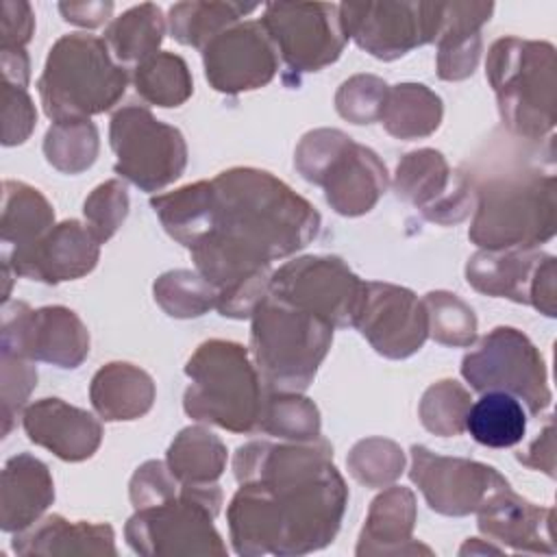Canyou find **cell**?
<instances>
[{"label":"cell","mask_w":557,"mask_h":557,"mask_svg":"<svg viewBox=\"0 0 557 557\" xmlns=\"http://www.w3.org/2000/svg\"><path fill=\"white\" fill-rule=\"evenodd\" d=\"M233 470L239 490L226 516L239 555H305L333 542L348 487L324 437L248 442Z\"/></svg>","instance_id":"6da1fadb"},{"label":"cell","mask_w":557,"mask_h":557,"mask_svg":"<svg viewBox=\"0 0 557 557\" xmlns=\"http://www.w3.org/2000/svg\"><path fill=\"white\" fill-rule=\"evenodd\" d=\"M209 233L189 250L196 270L218 289L224 318H250L270 289V261L305 248L320 213L265 170L231 168L213 181Z\"/></svg>","instance_id":"7a4b0ae2"},{"label":"cell","mask_w":557,"mask_h":557,"mask_svg":"<svg viewBox=\"0 0 557 557\" xmlns=\"http://www.w3.org/2000/svg\"><path fill=\"white\" fill-rule=\"evenodd\" d=\"M533 157L468 172L476 196L468 237L483 250L537 248L555 235V168Z\"/></svg>","instance_id":"3957f363"},{"label":"cell","mask_w":557,"mask_h":557,"mask_svg":"<svg viewBox=\"0 0 557 557\" xmlns=\"http://www.w3.org/2000/svg\"><path fill=\"white\" fill-rule=\"evenodd\" d=\"M128 72L104 39L72 33L57 39L37 81L44 111L54 122L87 120L104 113L124 96Z\"/></svg>","instance_id":"277c9868"},{"label":"cell","mask_w":557,"mask_h":557,"mask_svg":"<svg viewBox=\"0 0 557 557\" xmlns=\"http://www.w3.org/2000/svg\"><path fill=\"white\" fill-rule=\"evenodd\" d=\"M191 379L183 396L187 416L233 433L259 431L265 385L242 344L209 339L185 366Z\"/></svg>","instance_id":"5b68a950"},{"label":"cell","mask_w":557,"mask_h":557,"mask_svg":"<svg viewBox=\"0 0 557 557\" xmlns=\"http://www.w3.org/2000/svg\"><path fill=\"white\" fill-rule=\"evenodd\" d=\"M250 318V357L265 389H307L331 348L335 326L270 294Z\"/></svg>","instance_id":"8992f818"},{"label":"cell","mask_w":557,"mask_h":557,"mask_svg":"<svg viewBox=\"0 0 557 557\" xmlns=\"http://www.w3.org/2000/svg\"><path fill=\"white\" fill-rule=\"evenodd\" d=\"M485 67L503 124L520 139L550 141L555 128V48L546 41L500 37L492 44Z\"/></svg>","instance_id":"52a82bcc"},{"label":"cell","mask_w":557,"mask_h":557,"mask_svg":"<svg viewBox=\"0 0 557 557\" xmlns=\"http://www.w3.org/2000/svg\"><path fill=\"white\" fill-rule=\"evenodd\" d=\"M294 163L302 178L324 187L326 202L342 215L368 213L387 187V170L376 152L342 131L307 133Z\"/></svg>","instance_id":"ba28073f"},{"label":"cell","mask_w":557,"mask_h":557,"mask_svg":"<svg viewBox=\"0 0 557 557\" xmlns=\"http://www.w3.org/2000/svg\"><path fill=\"white\" fill-rule=\"evenodd\" d=\"M220 505L222 490L215 483H181L172 498L135 509L126 540L141 555H224L213 527Z\"/></svg>","instance_id":"9c48e42d"},{"label":"cell","mask_w":557,"mask_h":557,"mask_svg":"<svg viewBox=\"0 0 557 557\" xmlns=\"http://www.w3.org/2000/svg\"><path fill=\"white\" fill-rule=\"evenodd\" d=\"M461 376L476 392H505L540 416L553 400L546 363L531 339L511 326L490 331L461 361Z\"/></svg>","instance_id":"30bf717a"},{"label":"cell","mask_w":557,"mask_h":557,"mask_svg":"<svg viewBox=\"0 0 557 557\" xmlns=\"http://www.w3.org/2000/svg\"><path fill=\"white\" fill-rule=\"evenodd\" d=\"M109 139L117 157L115 174L144 191L163 189L187 165V146L181 131L159 122L141 104H128L111 117Z\"/></svg>","instance_id":"8fae6325"},{"label":"cell","mask_w":557,"mask_h":557,"mask_svg":"<svg viewBox=\"0 0 557 557\" xmlns=\"http://www.w3.org/2000/svg\"><path fill=\"white\" fill-rule=\"evenodd\" d=\"M268 294L315 313L333 326H355L366 296V281L339 257L309 255L274 270Z\"/></svg>","instance_id":"7c38bea8"},{"label":"cell","mask_w":557,"mask_h":557,"mask_svg":"<svg viewBox=\"0 0 557 557\" xmlns=\"http://www.w3.org/2000/svg\"><path fill=\"white\" fill-rule=\"evenodd\" d=\"M259 22L294 74L337 61L348 41L339 4L331 2H270Z\"/></svg>","instance_id":"4fadbf2b"},{"label":"cell","mask_w":557,"mask_h":557,"mask_svg":"<svg viewBox=\"0 0 557 557\" xmlns=\"http://www.w3.org/2000/svg\"><path fill=\"white\" fill-rule=\"evenodd\" d=\"M346 37L376 59L392 61L437 39L444 2H342Z\"/></svg>","instance_id":"5bb4252c"},{"label":"cell","mask_w":557,"mask_h":557,"mask_svg":"<svg viewBox=\"0 0 557 557\" xmlns=\"http://www.w3.org/2000/svg\"><path fill=\"white\" fill-rule=\"evenodd\" d=\"M2 352L76 368L89 355V333L67 307L30 309L26 302L4 305Z\"/></svg>","instance_id":"9a60e30c"},{"label":"cell","mask_w":557,"mask_h":557,"mask_svg":"<svg viewBox=\"0 0 557 557\" xmlns=\"http://www.w3.org/2000/svg\"><path fill=\"white\" fill-rule=\"evenodd\" d=\"M409 476L424 494L429 507L444 516L476 511L496 490L509 485L492 466L442 457L426 446H411Z\"/></svg>","instance_id":"2e32d148"},{"label":"cell","mask_w":557,"mask_h":557,"mask_svg":"<svg viewBox=\"0 0 557 557\" xmlns=\"http://www.w3.org/2000/svg\"><path fill=\"white\" fill-rule=\"evenodd\" d=\"M394 189L398 198L416 205L426 220L437 224L461 222L476 202L468 174L450 172L442 152L431 148L403 157Z\"/></svg>","instance_id":"e0dca14e"},{"label":"cell","mask_w":557,"mask_h":557,"mask_svg":"<svg viewBox=\"0 0 557 557\" xmlns=\"http://www.w3.org/2000/svg\"><path fill=\"white\" fill-rule=\"evenodd\" d=\"M205 76L222 94H239L268 85L278 70V52L261 22H239L202 50Z\"/></svg>","instance_id":"ac0fdd59"},{"label":"cell","mask_w":557,"mask_h":557,"mask_svg":"<svg viewBox=\"0 0 557 557\" xmlns=\"http://www.w3.org/2000/svg\"><path fill=\"white\" fill-rule=\"evenodd\" d=\"M355 326L376 352L389 359L413 355L429 337L424 302L407 287L376 281L366 283V296Z\"/></svg>","instance_id":"d6986e66"},{"label":"cell","mask_w":557,"mask_h":557,"mask_svg":"<svg viewBox=\"0 0 557 557\" xmlns=\"http://www.w3.org/2000/svg\"><path fill=\"white\" fill-rule=\"evenodd\" d=\"M100 257V242L89 226L78 220H65L52 226L33 246L4 255V263L17 276L41 283H61L89 274Z\"/></svg>","instance_id":"ffe728a7"},{"label":"cell","mask_w":557,"mask_h":557,"mask_svg":"<svg viewBox=\"0 0 557 557\" xmlns=\"http://www.w3.org/2000/svg\"><path fill=\"white\" fill-rule=\"evenodd\" d=\"M22 424L30 442L52 450L63 461H83L102 442V424L89 411L61 398H41L28 405Z\"/></svg>","instance_id":"44dd1931"},{"label":"cell","mask_w":557,"mask_h":557,"mask_svg":"<svg viewBox=\"0 0 557 557\" xmlns=\"http://www.w3.org/2000/svg\"><path fill=\"white\" fill-rule=\"evenodd\" d=\"M476 511L481 533L494 542H503L513 550L524 553H555L550 535V507H537L505 485L496 490Z\"/></svg>","instance_id":"7402d4cb"},{"label":"cell","mask_w":557,"mask_h":557,"mask_svg":"<svg viewBox=\"0 0 557 557\" xmlns=\"http://www.w3.org/2000/svg\"><path fill=\"white\" fill-rule=\"evenodd\" d=\"M54 500V485L48 466L28 453H20L4 463L0 490L2 531H24Z\"/></svg>","instance_id":"603a6c76"},{"label":"cell","mask_w":557,"mask_h":557,"mask_svg":"<svg viewBox=\"0 0 557 557\" xmlns=\"http://www.w3.org/2000/svg\"><path fill=\"white\" fill-rule=\"evenodd\" d=\"M416 522V498L409 487L392 485L381 492L368 511L357 555H405L431 553L426 546L411 544Z\"/></svg>","instance_id":"cb8c5ba5"},{"label":"cell","mask_w":557,"mask_h":557,"mask_svg":"<svg viewBox=\"0 0 557 557\" xmlns=\"http://www.w3.org/2000/svg\"><path fill=\"white\" fill-rule=\"evenodd\" d=\"M544 252L537 248H503L481 250L466 265L468 283L487 296L529 302L531 287Z\"/></svg>","instance_id":"d4e9b609"},{"label":"cell","mask_w":557,"mask_h":557,"mask_svg":"<svg viewBox=\"0 0 557 557\" xmlns=\"http://www.w3.org/2000/svg\"><path fill=\"white\" fill-rule=\"evenodd\" d=\"M89 398L102 420H135L152 407L154 383L141 368L113 361L94 374Z\"/></svg>","instance_id":"484cf974"},{"label":"cell","mask_w":557,"mask_h":557,"mask_svg":"<svg viewBox=\"0 0 557 557\" xmlns=\"http://www.w3.org/2000/svg\"><path fill=\"white\" fill-rule=\"evenodd\" d=\"M20 555H67V553H109L115 555L113 529L109 524L67 522L61 516L37 520L35 527L20 531L13 540Z\"/></svg>","instance_id":"4316f807"},{"label":"cell","mask_w":557,"mask_h":557,"mask_svg":"<svg viewBox=\"0 0 557 557\" xmlns=\"http://www.w3.org/2000/svg\"><path fill=\"white\" fill-rule=\"evenodd\" d=\"M213 183L198 181L150 200L165 231L189 250L209 233L213 220Z\"/></svg>","instance_id":"83f0119b"},{"label":"cell","mask_w":557,"mask_h":557,"mask_svg":"<svg viewBox=\"0 0 557 557\" xmlns=\"http://www.w3.org/2000/svg\"><path fill=\"white\" fill-rule=\"evenodd\" d=\"M379 120L398 139L426 137L442 122V100L426 85H394L387 89Z\"/></svg>","instance_id":"f1b7e54d"},{"label":"cell","mask_w":557,"mask_h":557,"mask_svg":"<svg viewBox=\"0 0 557 557\" xmlns=\"http://www.w3.org/2000/svg\"><path fill=\"white\" fill-rule=\"evenodd\" d=\"M2 242L13 250L33 246L54 226V211L39 189L20 183L4 181L2 185Z\"/></svg>","instance_id":"f546056e"},{"label":"cell","mask_w":557,"mask_h":557,"mask_svg":"<svg viewBox=\"0 0 557 557\" xmlns=\"http://www.w3.org/2000/svg\"><path fill=\"white\" fill-rule=\"evenodd\" d=\"M466 431L487 448H509L527 433L522 403L505 392H483L466 413Z\"/></svg>","instance_id":"4dcf8cb0"},{"label":"cell","mask_w":557,"mask_h":557,"mask_svg":"<svg viewBox=\"0 0 557 557\" xmlns=\"http://www.w3.org/2000/svg\"><path fill=\"white\" fill-rule=\"evenodd\" d=\"M165 20L157 4L144 2L124 11L104 30V44L120 65H139L148 57L157 54L163 41Z\"/></svg>","instance_id":"1f68e13d"},{"label":"cell","mask_w":557,"mask_h":557,"mask_svg":"<svg viewBox=\"0 0 557 557\" xmlns=\"http://www.w3.org/2000/svg\"><path fill=\"white\" fill-rule=\"evenodd\" d=\"M257 9L259 4L242 2H178L170 7V33L176 41L205 50L211 39Z\"/></svg>","instance_id":"d6a6232c"},{"label":"cell","mask_w":557,"mask_h":557,"mask_svg":"<svg viewBox=\"0 0 557 557\" xmlns=\"http://www.w3.org/2000/svg\"><path fill=\"white\" fill-rule=\"evenodd\" d=\"M226 466V446L202 426L183 429L168 450V468L181 483H215Z\"/></svg>","instance_id":"836d02e7"},{"label":"cell","mask_w":557,"mask_h":557,"mask_svg":"<svg viewBox=\"0 0 557 557\" xmlns=\"http://www.w3.org/2000/svg\"><path fill=\"white\" fill-rule=\"evenodd\" d=\"M133 83L137 94L157 107H178L194 91L189 67L174 52H157L135 65Z\"/></svg>","instance_id":"e575fe53"},{"label":"cell","mask_w":557,"mask_h":557,"mask_svg":"<svg viewBox=\"0 0 557 557\" xmlns=\"http://www.w3.org/2000/svg\"><path fill=\"white\" fill-rule=\"evenodd\" d=\"M259 431L285 440L320 437L318 407L298 392H270L263 405Z\"/></svg>","instance_id":"d590c367"},{"label":"cell","mask_w":557,"mask_h":557,"mask_svg":"<svg viewBox=\"0 0 557 557\" xmlns=\"http://www.w3.org/2000/svg\"><path fill=\"white\" fill-rule=\"evenodd\" d=\"M44 152L50 165L65 174L87 170L98 154V131L89 120L54 122L44 139Z\"/></svg>","instance_id":"8d00e7d4"},{"label":"cell","mask_w":557,"mask_h":557,"mask_svg":"<svg viewBox=\"0 0 557 557\" xmlns=\"http://www.w3.org/2000/svg\"><path fill=\"white\" fill-rule=\"evenodd\" d=\"M154 298L172 318H196L215 307L218 289L198 272L172 270L157 278Z\"/></svg>","instance_id":"74e56055"},{"label":"cell","mask_w":557,"mask_h":557,"mask_svg":"<svg viewBox=\"0 0 557 557\" xmlns=\"http://www.w3.org/2000/svg\"><path fill=\"white\" fill-rule=\"evenodd\" d=\"M429 335L446 346H470L476 339L474 311L455 294L429 292L424 298Z\"/></svg>","instance_id":"f35d334b"},{"label":"cell","mask_w":557,"mask_h":557,"mask_svg":"<svg viewBox=\"0 0 557 557\" xmlns=\"http://www.w3.org/2000/svg\"><path fill=\"white\" fill-rule=\"evenodd\" d=\"M470 394L457 381H440L431 385L420 400L422 424L440 435H459L466 431V413L470 409Z\"/></svg>","instance_id":"ab89813d"},{"label":"cell","mask_w":557,"mask_h":557,"mask_svg":"<svg viewBox=\"0 0 557 557\" xmlns=\"http://www.w3.org/2000/svg\"><path fill=\"white\" fill-rule=\"evenodd\" d=\"M350 474L368 487H385L396 481L405 468V455L398 444L381 437L361 440L352 446L348 459Z\"/></svg>","instance_id":"60d3db41"},{"label":"cell","mask_w":557,"mask_h":557,"mask_svg":"<svg viewBox=\"0 0 557 557\" xmlns=\"http://www.w3.org/2000/svg\"><path fill=\"white\" fill-rule=\"evenodd\" d=\"M387 89L389 87L376 76H352L346 83H342L335 96L337 113L352 124L376 122L381 117Z\"/></svg>","instance_id":"b9f144b4"},{"label":"cell","mask_w":557,"mask_h":557,"mask_svg":"<svg viewBox=\"0 0 557 557\" xmlns=\"http://www.w3.org/2000/svg\"><path fill=\"white\" fill-rule=\"evenodd\" d=\"M87 226L100 244H104L124 222L128 213V194L120 181H107L98 185L83 207Z\"/></svg>","instance_id":"7bdbcfd3"},{"label":"cell","mask_w":557,"mask_h":557,"mask_svg":"<svg viewBox=\"0 0 557 557\" xmlns=\"http://www.w3.org/2000/svg\"><path fill=\"white\" fill-rule=\"evenodd\" d=\"M37 383V370L26 357L2 352V418L4 435L11 431L15 413L26 403L30 389Z\"/></svg>","instance_id":"ee69618b"},{"label":"cell","mask_w":557,"mask_h":557,"mask_svg":"<svg viewBox=\"0 0 557 557\" xmlns=\"http://www.w3.org/2000/svg\"><path fill=\"white\" fill-rule=\"evenodd\" d=\"M178 479L163 461H146L131 479V500L135 509L159 505L178 494Z\"/></svg>","instance_id":"f6af8a7d"},{"label":"cell","mask_w":557,"mask_h":557,"mask_svg":"<svg viewBox=\"0 0 557 557\" xmlns=\"http://www.w3.org/2000/svg\"><path fill=\"white\" fill-rule=\"evenodd\" d=\"M35 120L37 113L33 100L26 94V87L2 81V144H22L30 135Z\"/></svg>","instance_id":"bcb514c9"},{"label":"cell","mask_w":557,"mask_h":557,"mask_svg":"<svg viewBox=\"0 0 557 557\" xmlns=\"http://www.w3.org/2000/svg\"><path fill=\"white\" fill-rule=\"evenodd\" d=\"M481 33L437 41V74L444 81H461L470 76L479 63Z\"/></svg>","instance_id":"7dc6e473"},{"label":"cell","mask_w":557,"mask_h":557,"mask_svg":"<svg viewBox=\"0 0 557 557\" xmlns=\"http://www.w3.org/2000/svg\"><path fill=\"white\" fill-rule=\"evenodd\" d=\"M0 35L2 44L0 50L7 48H24L33 35L35 28V15L28 2H13L4 0L0 4Z\"/></svg>","instance_id":"c3c4849f"},{"label":"cell","mask_w":557,"mask_h":557,"mask_svg":"<svg viewBox=\"0 0 557 557\" xmlns=\"http://www.w3.org/2000/svg\"><path fill=\"white\" fill-rule=\"evenodd\" d=\"M529 305H533L540 313L555 318V257L546 255L537 268Z\"/></svg>","instance_id":"681fc988"},{"label":"cell","mask_w":557,"mask_h":557,"mask_svg":"<svg viewBox=\"0 0 557 557\" xmlns=\"http://www.w3.org/2000/svg\"><path fill=\"white\" fill-rule=\"evenodd\" d=\"M59 11L65 22L94 28L109 20L113 2H61Z\"/></svg>","instance_id":"f907efd6"},{"label":"cell","mask_w":557,"mask_h":557,"mask_svg":"<svg viewBox=\"0 0 557 557\" xmlns=\"http://www.w3.org/2000/svg\"><path fill=\"white\" fill-rule=\"evenodd\" d=\"M555 442H553V420H548L544 433L529 446V450L524 455H518V459L529 466V468H540L544 470L548 476H553L555 472Z\"/></svg>","instance_id":"816d5d0a"},{"label":"cell","mask_w":557,"mask_h":557,"mask_svg":"<svg viewBox=\"0 0 557 557\" xmlns=\"http://www.w3.org/2000/svg\"><path fill=\"white\" fill-rule=\"evenodd\" d=\"M2 57V78L4 83L26 87L28 85V57L24 48L0 50Z\"/></svg>","instance_id":"f5cc1de1"}]
</instances>
